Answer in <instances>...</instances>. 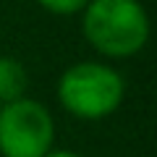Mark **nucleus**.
Wrapping results in <instances>:
<instances>
[{
	"label": "nucleus",
	"mask_w": 157,
	"mask_h": 157,
	"mask_svg": "<svg viewBox=\"0 0 157 157\" xmlns=\"http://www.w3.org/2000/svg\"><path fill=\"white\" fill-rule=\"evenodd\" d=\"M45 157H81V155H76V152H71V149H52V152H47Z\"/></svg>",
	"instance_id": "6"
},
{
	"label": "nucleus",
	"mask_w": 157,
	"mask_h": 157,
	"mask_svg": "<svg viewBox=\"0 0 157 157\" xmlns=\"http://www.w3.org/2000/svg\"><path fill=\"white\" fill-rule=\"evenodd\" d=\"M29 89V73L21 60L11 55H0V105L24 100Z\"/></svg>",
	"instance_id": "4"
},
{
	"label": "nucleus",
	"mask_w": 157,
	"mask_h": 157,
	"mask_svg": "<svg viewBox=\"0 0 157 157\" xmlns=\"http://www.w3.org/2000/svg\"><path fill=\"white\" fill-rule=\"evenodd\" d=\"M37 3L45 8L47 13H55V16H73V13L84 11L89 0H37Z\"/></svg>",
	"instance_id": "5"
},
{
	"label": "nucleus",
	"mask_w": 157,
	"mask_h": 157,
	"mask_svg": "<svg viewBox=\"0 0 157 157\" xmlns=\"http://www.w3.org/2000/svg\"><path fill=\"white\" fill-rule=\"evenodd\" d=\"M81 32L100 55L131 58L149 39V16L139 0H89Z\"/></svg>",
	"instance_id": "1"
},
{
	"label": "nucleus",
	"mask_w": 157,
	"mask_h": 157,
	"mask_svg": "<svg viewBox=\"0 0 157 157\" xmlns=\"http://www.w3.org/2000/svg\"><path fill=\"white\" fill-rule=\"evenodd\" d=\"M55 121L37 100H16L0 105V155L3 157H45L52 152Z\"/></svg>",
	"instance_id": "3"
},
{
	"label": "nucleus",
	"mask_w": 157,
	"mask_h": 157,
	"mask_svg": "<svg viewBox=\"0 0 157 157\" xmlns=\"http://www.w3.org/2000/svg\"><path fill=\"white\" fill-rule=\"evenodd\" d=\"M126 94L123 76L105 63L84 60L68 66L58 78V102L81 121H102L121 107Z\"/></svg>",
	"instance_id": "2"
}]
</instances>
